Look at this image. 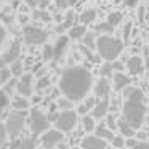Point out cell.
Wrapping results in <instances>:
<instances>
[{
  "instance_id": "cell-1",
  "label": "cell",
  "mask_w": 149,
  "mask_h": 149,
  "mask_svg": "<svg viewBox=\"0 0 149 149\" xmlns=\"http://www.w3.org/2000/svg\"><path fill=\"white\" fill-rule=\"evenodd\" d=\"M93 87V75L84 66H69L59 77L58 88L61 95L72 103H80L88 96Z\"/></svg>"
},
{
  "instance_id": "cell-2",
  "label": "cell",
  "mask_w": 149,
  "mask_h": 149,
  "mask_svg": "<svg viewBox=\"0 0 149 149\" xmlns=\"http://www.w3.org/2000/svg\"><path fill=\"white\" fill-rule=\"evenodd\" d=\"M146 104L144 95L136 87H127L123 90V104H122V119L128 122L135 130H138L144 122Z\"/></svg>"
},
{
  "instance_id": "cell-3",
  "label": "cell",
  "mask_w": 149,
  "mask_h": 149,
  "mask_svg": "<svg viewBox=\"0 0 149 149\" xmlns=\"http://www.w3.org/2000/svg\"><path fill=\"white\" fill-rule=\"evenodd\" d=\"M96 52L100 58H103L104 61L114 63L120 56V53L123 52V42L112 36L101 34L96 39Z\"/></svg>"
},
{
  "instance_id": "cell-4",
  "label": "cell",
  "mask_w": 149,
  "mask_h": 149,
  "mask_svg": "<svg viewBox=\"0 0 149 149\" xmlns=\"http://www.w3.org/2000/svg\"><path fill=\"white\" fill-rule=\"evenodd\" d=\"M50 117L45 112L39 109V107H34L29 112V127H31V133H32V138L37 136H42L47 130H50Z\"/></svg>"
},
{
  "instance_id": "cell-5",
  "label": "cell",
  "mask_w": 149,
  "mask_h": 149,
  "mask_svg": "<svg viewBox=\"0 0 149 149\" xmlns=\"http://www.w3.org/2000/svg\"><path fill=\"white\" fill-rule=\"evenodd\" d=\"M26 125V111H11L5 119V128L10 138H18Z\"/></svg>"
},
{
  "instance_id": "cell-6",
  "label": "cell",
  "mask_w": 149,
  "mask_h": 149,
  "mask_svg": "<svg viewBox=\"0 0 149 149\" xmlns=\"http://www.w3.org/2000/svg\"><path fill=\"white\" fill-rule=\"evenodd\" d=\"M77 120H79L77 111L69 109V111H61L53 123H55V127L59 130V132L69 133V132H72V130L75 128V125H77Z\"/></svg>"
},
{
  "instance_id": "cell-7",
  "label": "cell",
  "mask_w": 149,
  "mask_h": 149,
  "mask_svg": "<svg viewBox=\"0 0 149 149\" xmlns=\"http://www.w3.org/2000/svg\"><path fill=\"white\" fill-rule=\"evenodd\" d=\"M23 37H24V42H26L27 45L37 47V45L47 43V40H48V32H47L45 29H42V27H37V26H24Z\"/></svg>"
},
{
  "instance_id": "cell-8",
  "label": "cell",
  "mask_w": 149,
  "mask_h": 149,
  "mask_svg": "<svg viewBox=\"0 0 149 149\" xmlns=\"http://www.w3.org/2000/svg\"><path fill=\"white\" fill-rule=\"evenodd\" d=\"M64 141V133L59 132L58 128L47 130L42 136H40V143L45 149H55L56 146H59Z\"/></svg>"
},
{
  "instance_id": "cell-9",
  "label": "cell",
  "mask_w": 149,
  "mask_h": 149,
  "mask_svg": "<svg viewBox=\"0 0 149 149\" xmlns=\"http://www.w3.org/2000/svg\"><path fill=\"white\" fill-rule=\"evenodd\" d=\"M19 55H21V42L19 40H15V42L7 48V52L2 55V58H0V68L11 66L15 61H18Z\"/></svg>"
},
{
  "instance_id": "cell-10",
  "label": "cell",
  "mask_w": 149,
  "mask_h": 149,
  "mask_svg": "<svg viewBox=\"0 0 149 149\" xmlns=\"http://www.w3.org/2000/svg\"><path fill=\"white\" fill-rule=\"evenodd\" d=\"M16 93L21 96H32L34 93V77L32 74H23L18 79V87H16Z\"/></svg>"
},
{
  "instance_id": "cell-11",
  "label": "cell",
  "mask_w": 149,
  "mask_h": 149,
  "mask_svg": "<svg viewBox=\"0 0 149 149\" xmlns=\"http://www.w3.org/2000/svg\"><path fill=\"white\" fill-rule=\"evenodd\" d=\"M80 148L82 149H106L107 141H104L103 138H100L96 135H88L82 139Z\"/></svg>"
},
{
  "instance_id": "cell-12",
  "label": "cell",
  "mask_w": 149,
  "mask_h": 149,
  "mask_svg": "<svg viewBox=\"0 0 149 149\" xmlns=\"http://www.w3.org/2000/svg\"><path fill=\"white\" fill-rule=\"evenodd\" d=\"M125 68L132 75H139L143 71H144V61H143V58L138 56V55L130 56V58L127 59V63H125Z\"/></svg>"
},
{
  "instance_id": "cell-13",
  "label": "cell",
  "mask_w": 149,
  "mask_h": 149,
  "mask_svg": "<svg viewBox=\"0 0 149 149\" xmlns=\"http://www.w3.org/2000/svg\"><path fill=\"white\" fill-rule=\"evenodd\" d=\"M95 96L100 98V100H104V98H109V93H111V84L106 77H100L95 84Z\"/></svg>"
},
{
  "instance_id": "cell-14",
  "label": "cell",
  "mask_w": 149,
  "mask_h": 149,
  "mask_svg": "<svg viewBox=\"0 0 149 149\" xmlns=\"http://www.w3.org/2000/svg\"><path fill=\"white\" fill-rule=\"evenodd\" d=\"M109 109H111L109 98H104V100H100L96 103V106L93 107V111H91V116H93L96 120L104 119V117L107 116V112H109Z\"/></svg>"
},
{
  "instance_id": "cell-15",
  "label": "cell",
  "mask_w": 149,
  "mask_h": 149,
  "mask_svg": "<svg viewBox=\"0 0 149 149\" xmlns=\"http://www.w3.org/2000/svg\"><path fill=\"white\" fill-rule=\"evenodd\" d=\"M53 47H55V61H59L64 56V53L68 52V47H69L68 36H59Z\"/></svg>"
},
{
  "instance_id": "cell-16",
  "label": "cell",
  "mask_w": 149,
  "mask_h": 149,
  "mask_svg": "<svg viewBox=\"0 0 149 149\" xmlns=\"http://www.w3.org/2000/svg\"><path fill=\"white\" fill-rule=\"evenodd\" d=\"M112 84H114V90L122 91V90H125L127 87H130L132 80H130V77L125 75L123 72H116V74L112 75Z\"/></svg>"
},
{
  "instance_id": "cell-17",
  "label": "cell",
  "mask_w": 149,
  "mask_h": 149,
  "mask_svg": "<svg viewBox=\"0 0 149 149\" xmlns=\"http://www.w3.org/2000/svg\"><path fill=\"white\" fill-rule=\"evenodd\" d=\"M95 135L100 136V138H103L104 141H107V143H112V139L116 138V133H114L111 128H107L106 122H101L100 125H96V128H95Z\"/></svg>"
},
{
  "instance_id": "cell-18",
  "label": "cell",
  "mask_w": 149,
  "mask_h": 149,
  "mask_svg": "<svg viewBox=\"0 0 149 149\" xmlns=\"http://www.w3.org/2000/svg\"><path fill=\"white\" fill-rule=\"evenodd\" d=\"M11 149H36V138H16L11 143Z\"/></svg>"
},
{
  "instance_id": "cell-19",
  "label": "cell",
  "mask_w": 149,
  "mask_h": 149,
  "mask_svg": "<svg viewBox=\"0 0 149 149\" xmlns=\"http://www.w3.org/2000/svg\"><path fill=\"white\" fill-rule=\"evenodd\" d=\"M117 130H119V135L125 136V138H135V136H136V130L133 128L128 122H125L123 119H119Z\"/></svg>"
},
{
  "instance_id": "cell-20",
  "label": "cell",
  "mask_w": 149,
  "mask_h": 149,
  "mask_svg": "<svg viewBox=\"0 0 149 149\" xmlns=\"http://www.w3.org/2000/svg\"><path fill=\"white\" fill-rule=\"evenodd\" d=\"M11 106H13L15 111H27L31 107V101L29 98L26 96H21V95H16L11 101Z\"/></svg>"
},
{
  "instance_id": "cell-21",
  "label": "cell",
  "mask_w": 149,
  "mask_h": 149,
  "mask_svg": "<svg viewBox=\"0 0 149 149\" xmlns=\"http://www.w3.org/2000/svg\"><path fill=\"white\" fill-rule=\"evenodd\" d=\"M85 34H87V26H85V24H77V26H72L71 29H69V39L82 40Z\"/></svg>"
},
{
  "instance_id": "cell-22",
  "label": "cell",
  "mask_w": 149,
  "mask_h": 149,
  "mask_svg": "<svg viewBox=\"0 0 149 149\" xmlns=\"http://www.w3.org/2000/svg\"><path fill=\"white\" fill-rule=\"evenodd\" d=\"M74 21H75V15H74V11H72V10H69L68 13H66L63 23L59 24V27H56V31H58V32H61V31L71 29V27L74 26Z\"/></svg>"
},
{
  "instance_id": "cell-23",
  "label": "cell",
  "mask_w": 149,
  "mask_h": 149,
  "mask_svg": "<svg viewBox=\"0 0 149 149\" xmlns=\"http://www.w3.org/2000/svg\"><path fill=\"white\" fill-rule=\"evenodd\" d=\"M96 19V10H91V8H87L84 13H80V24H91Z\"/></svg>"
},
{
  "instance_id": "cell-24",
  "label": "cell",
  "mask_w": 149,
  "mask_h": 149,
  "mask_svg": "<svg viewBox=\"0 0 149 149\" xmlns=\"http://www.w3.org/2000/svg\"><path fill=\"white\" fill-rule=\"evenodd\" d=\"M95 120H96V119H95L93 116H88V114L82 117V125H84V130L87 133L93 132V130L96 128V122H95Z\"/></svg>"
},
{
  "instance_id": "cell-25",
  "label": "cell",
  "mask_w": 149,
  "mask_h": 149,
  "mask_svg": "<svg viewBox=\"0 0 149 149\" xmlns=\"http://www.w3.org/2000/svg\"><path fill=\"white\" fill-rule=\"evenodd\" d=\"M116 72H114V66H112V63H109V61H106L104 64H101V68H100V75L101 77H111V75H114Z\"/></svg>"
},
{
  "instance_id": "cell-26",
  "label": "cell",
  "mask_w": 149,
  "mask_h": 149,
  "mask_svg": "<svg viewBox=\"0 0 149 149\" xmlns=\"http://www.w3.org/2000/svg\"><path fill=\"white\" fill-rule=\"evenodd\" d=\"M107 23L111 24L112 27H116V26H119L120 23H122V13L120 11H111L109 15H107Z\"/></svg>"
},
{
  "instance_id": "cell-27",
  "label": "cell",
  "mask_w": 149,
  "mask_h": 149,
  "mask_svg": "<svg viewBox=\"0 0 149 149\" xmlns=\"http://www.w3.org/2000/svg\"><path fill=\"white\" fill-rule=\"evenodd\" d=\"M42 56H43V61H52V59H55V47L50 45V43L43 45Z\"/></svg>"
},
{
  "instance_id": "cell-28",
  "label": "cell",
  "mask_w": 149,
  "mask_h": 149,
  "mask_svg": "<svg viewBox=\"0 0 149 149\" xmlns=\"http://www.w3.org/2000/svg\"><path fill=\"white\" fill-rule=\"evenodd\" d=\"M34 18H36V19H40V21H43V23H50V21H52V15L48 13V11L47 10H36L34 11V15H32Z\"/></svg>"
},
{
  "instance_id": "cell-29",
  "label": "cell",
  "mask_w": 149,
  "mask_h": 149,
  "mask_svg": "<svg viewBox=\"0 0 149 149\" xmlns=\"http://www.w3.org/2000/svg\"><path fill=\"white\" fill-rule=\"evenodd\" d=\"M82 42H84V45L87 47V48H90V50L96 48V39L93 37V32H87V34H85L84 39H82Z\"/></svg>"
},
{
  "instance_id": "cell-30",
  "label": "cell",
  "mask_w": 149,
  "mask_h": 149,
  "mask_svg": "<svg viewBox=\"0 0 149 149\" xmlns=\"http://www.w3.org/2000/svg\"><path fill=\"white\" fill-rule=\"evenodd\" d=\"M23 69H24V64L19 61V59L15 61L13 64L10 66V71H11V74H13V77H18V79L23 75Z\"/></svg>"
},
{
  "instance_id": "cell-31",
  "label": "cell",
  "mask_w": 149,
  "mask_h": 149,
  "mask_svg": "<svg viewBox=\"0 0 149 149\" xmlns=\"http://www.w3.org/2000/svg\"><path fill=\"white\" fill-rule=\"evenodd\" d=\"M50 77L48 75H43V77H39V80L36 82V90L37 91H42V90H47L50 87Z\"/></svg>"
},
{
  "instance_id": "cell-32",
  "label": "cell",
  "mask_w": 149,
  "mask_h": 149,
  "mask_svg": "<svg viewBox=\"0 0 149 149\" xmlns=\"http://www.w3.org/2000/svg\"><path fill=\"white\" fill-rule=\"evenodd\" d=\"M16 87H18V79H11L10 82H7V84L3 85V88H2V90H3L8 96H11V95L16 91Z\"/></svg>"
},
{
  "instance_id": "cell-33",
  "label": "cell",
  "mask_w": 149,
  "mask_h": 149,
  "mask_svg": "<svg viewBox=\"0 0 149 149\" xmlns=\"http://www.w3.org/2000/svg\"><path fill=\"white\" fill-rule=\"evenodd\" d=\"M11 77H13V74H11L10 68H0V84L5 85L7 82L11 80Z\"/></svg>"
},
{
  "instance_id": "cell-34",
  "label": "cell",
  "mask_w": 149,
  "mask_h": 149,
  "mask_svg": "<svg viewBox=\"0 0 149 149\" xmlns=\"http://www.w3.org/2000/svg\"><path fill=\"white\" fill-rule=\"evenodd\" d=\"M114 29H116V27H112L109 23H107V21H106V23H100V24L96 26V31H98V32L107 34V36H111V34L114 32Z\"/></svg>"
},
{
  "instance_id": "cell-35",
  "label": "cell",
  "mask_w": 149,
  "mask_h": 149,
  "mask_svg": "<svg viewBox=\"0 0 149 149\" xmlns=\"http://www.w3.org/2000/svg\"><path fill=\"white\" fill-rule=\"evenodd\" d=\"M72 101L71 100H68V98H64L63 96L61 100H58V103H56V106H58V109H61V111H69V109H72Z\"/></svg>"
},
{
  "instance_id": "cell-36",
  "label": "cell",
  "mask_w": 149,
  "mask_h": 149,
  "mask_svg": "<svg viewBox=\"0 0 149 149\" xmlns=\"http://www.w3.org/2000/svg\"><path fill=\"white\" fill-rule=\"evenodd\" d=\"M8 104H10V96L3 90H0V114H2L3 109H7Z\"/></svg>"
},
{
  "instance_id": "cell-37",
  "label": "cell",
  "mask_w": 149,
  "mask_h": 149,
  "mask_svg": "<svg viewBox=\"0 0 149 149\" xmlns=\"http://www.w3.org/2000/svg\"><path fill=\"white\" fill-rule=\"evenodd\" d=\"M117 123H119V120L116 119V116H114V114H107L106 116V127L107 128H111L114 132V130L117 128Z\"/></svg>"
},
{
  "instance_id": "cell-38",
  "label": "cell",
  "mask_w": 149,
  "mask_h": 149,
  "mask_svg": "<svg viewBox=\"0 0 149 149\" xmlns=\"http://www.w3.org/2000/svg\"><path fill=\"white\" fill-rule=\"evenodd\" d=\"M125 141H127L125 136H122V135H116V138L112 139V146H114L116 149H123V148H125Z\"/></svg>"
},
{
  "instance_id": "cell-39",
  "label": "cell",
  "mask_w": 149,
  "mask_h": 149,
  "mask_svg": "<svg viewBox=\"0 0 149 149\" xmlns=\"http://www.w3.org/2000/svg\"><path fill=\"white\" fill-rule=\"evenodd\" d=\"M96 96H87L85 98V101H84V104H85V107H87L88 111H93V107L96 106Z\"/></svg>"
},
{
  "instance_id": "cell-40",
  "label": "cell",
  "mask_w": 149,
  "mask_h": 149,
  "mask_svg": "<svg viewBox=\"0 0 149 149\" xmlns=\"http://www.w3.org/2000/svg\"><path fill=\"white\" fill-rule=\"evenodd\" d=\"M80 52L84 53V55L87 56L88 59H90V61H98V58H95V56H93V53L90 52V48H87L85 45H80Z\"/></svg>"
},
{
  "instance_id": "cell-41",
  "label": "cell",
  "mask_w": 149,
  "mask_h": 149,
  "mask_svg": "<svg viewBox=\"0 0 149 149\" xmlns=\"http://www.w3.org/2000/svg\"><path fill=\"white\" fill-rule=\"evenodd\" d=\"M8 138V133H7V128H5V123H0V144H3Z\"/></svg>"
},
{
  "instance_id": "cell-42",
  "label": "cell",
  "mask_w": 149,
  "mask_h": 149,
  "mask_svg": "<svg viewBox=\"0 0 149 149\" xmlns=\"http://www.w3.org/2000/svg\"><path fill=\"white\" fill-rule=\"evenodd\" d=\"M55 5L61 10H64V8L71 7V0H55Z\"/></svg>"
},
{
  "instance_id": "cell-43",
  "label": "cell",
  "mask_w": 149,
  "mask_h": 149,
  "mask_svg": "<svg viewBox=\"0 0 149 149\" xmlns=\"http://www.w3.org/2000/svg\"><path fill=\"white\" fill-rule=\"evenodd\" d=\"M139 3V0H123V5L127 8H136Z\"/></svg>"
},
{
  "instance_id": "cell-44",
  "label": "cell",
  "mask_w": 149,
  "mask_h": 149,
  "mask_svg": "<svg viewBox=\"0 0 149 149\" xmlns=\"http://www.w3.org/2000/svg\"><path fill=\"white\" fill-rule=\"evenodd\" d=\"M5 39H7V31H5V27L0 24V47L3 45Z\"/></svg>"
},
{
  "instance_id": "cell-45",
  "label": "cell",
  "mask_w": 149,
  "mask_h": 149,
  "mask_svg": "<svg viewBox=\"0 0 149 149\" xmlns=\"http://www.w3.org/2000/svg\"><path fill=\"white\" fill-rule=\"evenodd\" d=\"M23 2H24V3H26L29 8H37V7H39V2H40V0H23Z\"/></svg>"
},
{
  "instance_id": "cell-46",
  "label": "cell",
  "mask_w": 149,
  "mask_h": 149,
  "mask_svg": "<svg viewBox=\"0 0 149 149\" xmlns=\"http://www.w3.org/2000/svg\"><path fill=\"white\" fill-rule=\"evenodd\" d=\"M138 144V141H136L135 138H127V141H125V148H135V146Z\"/></svg>"
},
{
  "instance_id": "cell-47",
  "label": "cell",
  "mask_w": 149,
  "mask_h": 149,
  "mask_svg": "<svg viewBox=\"0 0 149 149\" xmlns=\"http://www.w3.org/2000/svg\"><path fill=\"white\" fill-rule=\"evenodd\" d=\"M132 149H149V143H146V141H138V144H136L135 148H132Z\"/></svg>"
},
{
  "instance_id": "cell-48",
  "label": "cell",
  "mask_w": 149,
  "mask_h": 149,
  "mask_svg": "<svg viewBox=\"0 0 149 149\" xmlns=\"http://www.w3.org/2000/svg\"><path fill=\"white\" fill-rule=\"evenodd\" d=\"M130 31H132V23H128V24H125V29H123V39H128V36H130Z\"/></svg>"
},
{
  "instance_id": "cell-49",
  "label": "cell",
  "mask_w": 149,
  "mask_h": 149,
  "mask_svg": "<svg viewBox=\"0 0 149 149\" xmlns=\"http://www.w3.org/2000/svg\"><path fill=\"white\" fill-rule=\"evenodd\" d=\"M50 7V0H40L39 2V8L40 10H47Z\"/></svg>"
},
{
  "instance_id": "cell-50",
  "label": "cell",
  "mask_w": 149,
  "mask_h": 149,
  "mask_svg": "<svg viewBox=\"0 0 149 149\" xmlns=\"http://www.w3.org/2000/svg\"><path fill=\"white\" fill-rule=\"evenodd\" d=\"M112 66H114V71H116V72H122V69H123V64H120V63L114 61V63H112Z\"/></svg>"
},
{
  "instance_id": "cell-51",
  "label": "cell",
  "mask_w": 149,
  "mask_h": 149,
  "mask_svg": "<svg viewBox=\"0 0 149 149\" xmlns=\"http://www.w3.org/2000/svg\"><path fill=\"white\" fill-rule=\"evenodd\" d=\"M27 21H29V18H27L26 15H21V16H19V23H21V24L27 26Z\"/></svg>"
},
{
  "instance_id": "cell-52",
  "label": "cell",
  "mask_w": 149,
  "mask_h": 149,
  "mask_svg": "<svg viewBox=\"0 0 149 149\" xmlns=\"http://www.w3.org/2000/svg\"><path fill=\"white\" fill-rule=\"evenodd\" d=\"M75 3H77V0H71V7H74Z\"/></svg>"
},
{
  "instance_id": "cell-53",
  "label": "cell",
  "mask_w": 149,
  "mask_h": 149,
  "mask_svg": "<svg viewBox=\"0 0 149 149\" xmlns=\"http://www.w3.org/2000/svg\"><path fill=\"white\" fill-rule=\"evenodd\" d=\"M146 68H148V69H149V58H148V59H146Z\"/></svg>"
},
{
  "instance_id": "cell-54",
  "label": "cell",
  "mask_w": 149,
  "mask_h": 149,
  "mask_svg": "<svg viewBox=\"0 0 149 149\" xmlns=\"http://www.w3.org/2000/svg\"><path fill=\"white\" fill-rule=\"evenodd\" d=\"M72 149H82V148H72Z\"/></svg>"
},
{
  "instance_id": "cell-55",
  "label": "cell",
  "mask_w": 149,
  "mask_h": 149,
  "mask_svg": "<svg viewBox=\"0 0 149 149\" xmlns=\"http://www.w3.org/2000/svg\"><path fill=\"white\" fill-rule=\"evenodd\" d=\"M148 42H149V37H148Z\"/></svg>"
},
{
  "instance_id": "cell-56",
  "label": "cell",
  "mask_w": 149,
  "mask_h": 149,
  "mask_svg": "<svg viewBox=\"0 0 149 149\" xmlns=\"http://www.w3.org/2000/svg\"><path fill=\"white\" fill-rule=\"evenodd\" d=\"M148 136H149V133H148Z\"/></svg>"
}]
</instances>
